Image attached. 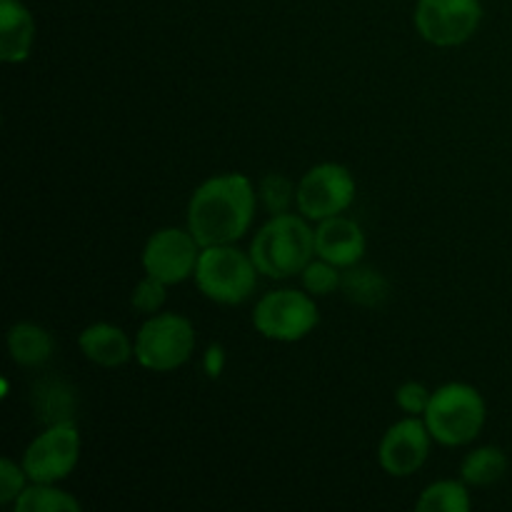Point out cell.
<instances>
[{"instance_id": "1", "label": "cell", "mask_w": 512, "mask_h": 512, "mask_svg": "<svg viewBox=\"0 0 512 512\" xmlns=\"http://www.w3.org/2000/svg\"><path fill=\"white\" fill-rule=\"evenodd\" d=\"M258 188L243 173L203 180L188 200V230L203 248L245 238L258 210Z\"/></svg>"}, {"instance_id": "2", "label": "cell", "mask_w": 512, "mask_h": 512, "mask_svg": "<svg viewBox=\"0 0 512 512\" xmlns=\"http://www.w3.org/2000/svg\"><path fill=\"white\" fill-rule=\"evenodd\" d=\"M250 255L260 275L270 280L295 278L315 258V230L305 215H270L250 243Z\"/></svg>"}, {"instance_id": "3", "label": "cell", "mask_w": 512, "mask_h": 512, "mask_svg": "<svg viewBox=\"0 0 512 512\" xmlns=\"http://www.w3.org/2000/svg\"><path fill=\"white\" fill-rule=\"evenodd\" d=\"M423 420L435 443L445 448H463L483 433L488 405L475 385L445 383L433 390Z\"/></svg>"}, {"instance_id": "4", "label": "cell", "mask_w": 512, "mask_h": 512, "mask_svg": "<svg viewBox=\"0 0 512 512\" xmlns=\"http://www.w3.org/2000/svg\"><path fill=\"white\" fill-rule=\"evenodd\" d=\"M258 265L250 250H240L238 245H208L200 250L198 268H195V285L208 300L218 305H240L253 298L258 285Z\"/></svg>"}, {"instance_id": "5", "label": "cell", "mask_w": 512, "mask_h": 512, "mask_svg": "<svg viewBox=\"0 0 512 512\" xmlns=\"http://www.w3.org/2000/svg\"><path fill=\"white\" fill-rule=\"evenodd\" d=\"M135 360L150 373H173L195 353L193 323L178 313H155L145 318L135 333Z\"/></svg>"}, {"instance_id": "6", "label": "cell", "mask_w": 512, "mask_h": 512, "mask_svg": "<svg viewBox=\"0 0 512 512\" xmlns=\"http://www.w3.org/2000/svg\"><path fill=\"white\" fill-rule=\"evenodd\" d=\"M255 333L273 343H298L308 338L320 323V310L308 290H270L255 303L253 315Z\"/></svg>"}, {"instance_id": "7", "label": "cell", "mask_w": 512, "mask_h": 512, "mask_svg": "<svg viewBox=\"0 0 512 512\" xmlns=\"http://www.w3.org/2000/svg\"><path fill=\"white\" fill-rule=\"evenodd\" d=\"M483 23L480 0H418L413 25L425 43L435 48H458L478 33Z\"/></svg>"}, {"instance_id": "8", "label": "cell", "mask_w": 512, "mask_h": 512, "mask_svg": "<svg viewBox=\"0 0 512 512\" xmlns=\"http://www.w3.org/2000/svg\"><path fill=\"white\" fill-rule=\"evenodd\" d=\"M355 193L358 185L345 165L318 163L295 185V205L300 215L320 223L333 215H343L355 203Z\"/></svg>"}, {"instance_id": "9", "label": "cell", "mask_w": 512, "mask_h": 512, "mask_svg": "<svg viewBox=\"0 0 512 512\" xmlns=\"http://www.w3.org/2000/svg\"><path fill=\"white\" fill-rule=\"evenodd\" d=\"M80 445L83 440L75 423L48 425L30 440L20 465L30 483H60L78 468Z\"/></svg>"}, {"instance_id": "10", "label": "cell", "mask_w": 512, "mask_h": 512, "mask_svg": "<svg viewBox=\"0 0 512 512\" xmlns=\"http://www.w3.org/2000/svg\"><path fill=\"white\" fill-rule=\"evenodd\" d=\"M203 245L195 240L188 228H160L145 240V248L140 253L145 275L163 280L165 285H178L193 278L198 268V258Z\"/></svg>"}, {"instance_id": "11", "label": "cell", "mask_w": 512, "mask_h": 512, "mask_svg": "<svg viewBox=\"0 0 512 512\" xmlns=\"http://www.w3.org/2000/svg\"><path fill=\"white\" fill-rule=\"evenodd\" d=\"M430 443H433V435H430L428 425H425V420L420 415L400 418L380 438V468L390 478H410V475H415L428 463Z\"/></svg>"}, {"instance_id": "12", "label": "cell", "mask_w": 512, "mask_h": 512, "mask_svg": "<svg viewBox=\"0 0 512 512\" xmlns=\"http://www.w3.org/2000/svg\"><path fill=\"white\" fill-rule=\"evenodd\" d=\"M368 240L363 228L353 218L333 215L320 220L315 228V258H323L338 268L348 270L363 260Z\"/></svg>"}, {"instance_id": "13", "label": "cell", "mask_w": 512, "mask_h": 512, "mask_svg": "<svg viewBox=\"0 0 512 512\" xmlns=\"http://www.w3.org/2000/svg\"><path fill=\"white\" fill-rule=\"evenodd\" d=\"M35 45V18L23 0H0V60L25 63Z\"/></svg>"}, {"instance_id": "14", "label": "cell", "mask_w": 512, "mask_h": 512, "mask_svg": "<svg viewBox=\"0 0 512 512\" xmlns=\"http://www.w3.org/2000/svg\"><path fill=\"white\" fill-rule=\"evenodd\" d=\"M78 348L90 363L100 368H120L135 358V343L123 328L113 323H93L78 335Z\"/></svg>"}, {"instance_id": "15", "label": "cell", "mask_w": 512, "mask_h": 512, "mask_svg": "<svg viewBox=\"0 0 512 512\" xmlns=\"http://www.w3.org/2000/svg\"><path fill=\"white\" fill-rule=\"evenodd\" d=\"M53 335L38 323H13L8 328V353L20 368H40L53 358Z\"/></svg>"}, {"instance_id": "16", "label": "cell", "mask_w": 512, "mask_h": 512, "mask_svg": "<svg viewBox=\"0 0 512 512\" xmlns=\"http://www.w3.org/2000/svg\"><path fill=\"white\" fill-rule=\"evenodd\" d=\"M33 410L45 428L75 423V390L58 378L40 380L33 388Z\"/></svg>"}, {"instance_id": "17", "label": "cell", "mask_w": 512, "mask_h": 512, "mask_svg": "<svg viewBox=\"0 0 512 512\" xmlns=\"http://www.w3.org/2000/svg\"><path fill=\"white\" fill-rule=\"evenodd\" d=\"M510 468V460L505 450L495 445H483V448L470 450L460 463V480L468 488H490L498 480L505 478Z\"/></svg>"}, {"instance_id": "18", "label": "cell", "mask_w": 512, "mask_h": 512, "mask_svg": "<svg viewBox=\"0 0 512 512\" xmlns=\"http://www.w3.org/2000/svg\"><path fill=\"white\" fill-rule=\"evenodd\" d=\"M343 293L350 303L363 305V308H378L388 300L390 283L375 268L353 265L348 268V273H343Z\"/></svg>"}, {"instance_id": "19", "label": "cell", "mask_w": 512, "mask_h": 512, "mask_svg": "<svg viewBox=\"0 0 512 512\" xmlns=\"http://www.w3.org/2000/svg\"><path fill=\"white\" fill-rule=\"evenodd\" d=\"M470 508L473 500L463 480H435L415 500L418 512H470Z\"/></svg>"}, {"instance_id": "20", "label": "cell", "mask_w": 512, "mask_h": 512, "mask_svg": "<svg viewBox=\"0 0 512 512\" xmlns=\"http://www.w3.org/2000/svg\"><path fill=\"white\" fill-rule=\"evenodd\" d=\"M78 498L58 488V483H30L13 503L15 512H78Z\"/></svg>"}, {"instance_id": "21", "label": "cell", "mask_w": 512, "mask_h": 512, "mask_svg": "<svg viewBox=\"0 0 512 512\" xmlns=\"http://www.w3.org/2000/svg\"><path fill=\"white\" fill-rule=\"evenodd\" d=\"M343 268L328 263L323 258H313L305 270L300 273V283H303V290H308L313 298H328V295L338 293L343 288Z\"/></svg>"}, {"instance_id": "22", "label": "cell", "mask_w": 512, "mask_h": 512, "mask_svg": "<svg viewBox=\"0 0 512 512\" xmlns=\"http://www.w3.org/2000/svg\"><path fill=\"white\" fill-rule=\"evenodd\" d=\"M258 198L270 215L290 213V205L295 203V188L285 175L268 173L260 180Z\"/></svg>"}, {"instance_id": "23", "label": "cell", "mask_w": 512, "mask_h": 512, "mask_svg": "<svg viewBox=\"0 0 512 512\" xmlns=\"http://www.w3.org/2000/svg\"><path fill=\"white\" fill-rule=\"evenodd\" d=\"M168 285L163 280L153 278V275H145L138 285L130 293V308L138 315H155L160 313V308L165 305V298H168Z\"/></svg>"}, {"instance_id": "24", "label": "cell", "mask_w": 512, "mask_h": 512, "mask_svg": "<svg viewBox=\"0 0 512 512\" xmlns=\"http://www.w3.org/2000/svg\"><path fill=\"white\" fill-rule=\"evenodd\" d=\"M28 475H25L23 465L15 463L13 458L0 460V505H13L20 498L25 488H28Z\"/></svg>"}, {"instance_id": "25", "label": "cell", "mask_w": 512, "mask_h": 512, "mask_svg": "<svg viewBox=\"0 0 512 512\" xmlns=\"http://www.w3.org/2000/svg\"><path fill=\"white\" fill-rule=\"evenodd\" d=\"M430 398H433V390H428L418 380H408V383H403L395 390V405L405 415H420L423 418L430 405Z\"/></svg>"}, {"instance_id": "26", "label": "cell", "mask_w": 512, "mask_h": 512, "mask_svg": "<svg viewBox=\"0 0 512 512\" xmlns=\"http://www.w3.org/2000/svg\"><path fill=\"white\" fill-rule=\"evenodd\" d=\"M203 370L210 380H218L225 370V348L220 343H213L203 353Z\"/></svg>"}]
</instances>
